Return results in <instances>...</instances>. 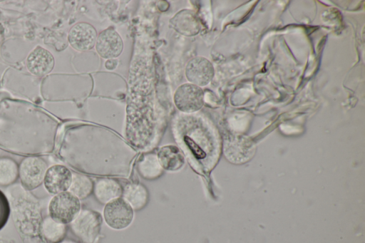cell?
Instances as JSON below:
<instances>
[{
  "label": "cell",
  "instance_id": "obj_1",
  "mask_svg": "<svg viewBox=\"0 0 365 243\" xmlns=\"http://www.w3.org/2000/svg\"><path fill=\"white\" fill-rule=\"evenodd\" d=\"M80 200L69 191L56 194L48 204L49 217L64 224L71 223L81 212Z\"/></svg>",
  "mask_w": 365,
  "mask_h": 243
},
{
  "label": "cell",
  "instance_id": "obj_2",
  "mask_svg": "<svg viewBox=\"0 0 365 243\" xmlns=\"http://www.w3.org/2000/svg\"><path fill=\"white\" fill-rule=\"evenodd\" d=\"M134 216L133 209L122 197L107 202L103 209V217L106 224L115 229H123L128 227Z\"/></svg>",
  "mask_w": 365,
  "mask_h": 243
},
{
  "label": "cell",
  "instance_id": "obj_3",
  "mask_svg": "<svg viewBox=\"0 0 365 243\" xmlns=\"http://www.w3.org/2000/svg\"><path fill=\"white\" fill-rule=\"evenodd\" d=\"M46 170L47 165L42 158L25 157L19 166V177L23 187L28 190L38 187L43 182Z\"/></svg>",
  "mask_w": 365,
  "mask_h": 243
},
{
  "label": "cell",
  "instance_id": "obj_4",
  "mask_svg": "<svg viewBox=\"0 0 365 243\" xmlns=\"http://www.w3.org/2000/svg\"><path fill=\"white\" fill-rule=\"evenodd\" d=\"M101 227V216L96 212L83 210L71 222L73 232L85 243H93Z\"/></svg>",
  "mask_w": 365,
  "mask_h": 243
},
{
  "label": "cell",
  "instance_id": "obj_5",
  "mask_svg": "<svg viewBox=\"0 0 365 243\" xmlns=\"http://www.w3.org/2000/svg\"><path fill=\"white\" fill-rule=\"evenodd\" d=\"M174 103L176 108L184 113H193L199 110L204 104L202 89L192 83H184L178 87L174 93Z\"/></svg>",
  "mask_w": 365,
  "mask_h": 243
},
{
  "label": "cell",
  "instance_id": "obj_6",
  "mask_svg": "<svg viewBox=\"0 0 365 243\" xmlns=\"http://www.w3.org/2000/svg\"><path fill=\"white\" fill-rule=\"evenodd\" d=\"M188 81L199 87L207 86L213 78L215 69L212 63L202 56L191 58L185 66Z\"/></svg>",
  "mask_w": 365,
  "mask_h": 243
},
{
  "label": "cell",
  "instance_id": "obj_7",
  "mask_svg": "<svg viewBox=\"0 0 365 243\" xmlns=\"http://www.w3.org/2000/svg\"><path fill=\"white\" fill-rule=\"evenodd\" d=\"M96 29L86 22H79L70 29L68 40L70 45L76 51H87L92 49L96 42Z\"/></svg>",
  "mask_w": 365,
  "mask_h": 243
},
{
  "label": "cell",
  "instance_id": "obj_8",
  "mask_svg": "<svg viewBox=\"0 0 365 243\" xmlns=\"http://www.w3.org/2000/svg\"><path fill=\"white\" fill-rule=\"evenodd\" d=\"M123 42L119 33L111 27L100 33L96 42L97 53L103 58H115L120 56Z\"/></svg>",
  "mask_w": 365,
  "mask_h": 243
},
{
  "label": "cell",
  "instance_id": "obj_9",
  "mask_svg": "<svg viewBox=\"0 0 365 243\" xmlns=\"http://www.w3.org/2000/svg\"><path fill=\"white\" fill-rule=\"evenodd\" d=\"M73 174L68 168L55 165L47 169L43 179L46 190L51 194L67 191L72 181Z\"/></svg>",
  "mask_w": 365,
  "mask_h": 243
},
{
  "label": "cell",
  "instance_id": "obj_10",
  "mask_svg": "<svg viewBox=\"0 0 365 243\" xmlns=\"http://www.w3.org/2000/svg\"><path fill=\"white\" fill-rule=\"evenodd\" d=\"M54 58L46 48L37 46L26 58V65L29 71L37 76L49 73L54 67Z\"/></svg>",
  "mask_w": 365,
  "mask_h": 243
},
{
  "label": "cell",
  "instance_id": "obj_11",
  "mask_svg": "<svg viewBox=\"0 0 365 243\" xmlns=\"http://www.w3.org/2000/svg\"><path fill=\"white\" fill-rule=\"evenodd\" d=\"M161 167L168 171L180 170L185 164V157L180 149L175 145L162 147L157 155Z\"/></svg>",
  "mask_w": 365,
  "mask_h": 243
},
{
  "label": "cell",
  "instance_id": "obj_12",
  "mask_svg": "<svg viewBox=\"0 0 365 243\" xmlns=\"http://www.w3.org/2000/svg\"><path fill=\"white\" fill-rule=\"evenodd\" d=\"M94 193L99 202L107 203L120 197L123 193V189L116 180L111 178H101L94 186Z\"/></svg>",
  "mask_w": 365,
  "mask_h": 243
},
{
  "label": "cell",
  "instance_id": "obj_13",
  "mask_svg": "<svg viewBox=\"0 0 365 243\" xmlns=\"http://www.w3.org/2000/svg\"><path fill=\"white\" fill-rule=\"evenodd\" d=\"M123 199L132 207L138 210L143 208L148 201V192L141 184L127 185L123 190Z\"/></svg>",
  "mask_w": 365,
  "mask_h": 243
},
{
  "label": "cell",
  "instance_id": "obj_14",
  "mask_svg": "<svg viewBox=\"0 0 365 243\" xmlns=\"http://www.w3.org/2000/svg\"><path fill=\"white\" fill-rule=\"evenodd\" d=\"M41 232L46 240L52 243H57L63 239L66 227L64 224L48 217L41 223Z\"/></svg>",
  "mask_w": 365,
  "mask_h": 243
},
{
  "label": "cell",
  "instance_id": "obj_15",
  "mask_svg": "<svg viewBox=\"0 0 365 243\" xmlns=\"http://www.w3.org/2000/svg\"><path fill=\"white\" fill-rule=\"evenodd\" d=\"M68 190L79 200L84 199L92 192L93 184L88 177L81 174H73Z\"/></svg>",
  "mask_w": 365,
  "mask_h": 243
},
{
  "label": "cell",
  "instance_id": "obj_16",
  "mask_svg": "<svg viewBox=\"0 0 365 243\" xmlns=\"http://www.w3.org/2000/svg\"><path fill=\"white\" fill-rule=\"evenodd\" d=\"M19 176V167L10 157H0V185L12 184Z\"/></svg>",
  "mask_w": 365,
  "mask_h": 243
},
{
  "label": "cell",
  "instance_id": "obj_17",
  "mask_svg": "<svg viewBox=\"0 0 365 243\" xmlns=\"http://www.w3.org/2000/svg\"><path fill=\"white\" fill-rule=\"evenodd\" d=\"M150 161V160H149ZM162 170L158 158L152 162H141L138 167L140 175L146 180H153L162 175Z\"/></svg>",
  "mask_w": 365,
  "mask_h": 243
},
{
  "label": "cell",
  "instance_id": "obj_18",
  "mask_svg": "<svg viewBox=\"0 0 365 243\" xmlns=\"http://www.w3.org/2000/svg\"><path fill=\"white\" fill-rule=\"evenodd\" d=\"M10 213L8 201L0 191V229L6 224Z\"/></svg>",
  "mask_w": 365,
  "mask_h": 243
},
{
  "label": "cell",
  "instance_id": "obj_19",
  "mask_svg": "<svg viewBox=\"0 0 365 243\" xmlns=\"http://www.w3.org/2000/svg\"><path fill=\"white\" fill-rule=\"evenodd\" d=\"M118 65V61L115 58L108 59L105 63V67L108 70H113Z\"/></svg>",
  "mask_w": 365,
  "mask_h": 243
},
{
  "label": "cell",
  "instance_id": "obj_20",
  "mask_svg": "<svg viewBox=\"0 0 365 243\" xmlns=\"http://www.w3.org/2000/svg\"><path fill=\"white\" fill-rule=\"evenodd\" d=\"M57 243H78V242L71 239H63Z\"/></svg>",
  "mask_w": 365,
  "mask_h": 243
},
{
  "label": "cell",
  "instance_id": "obj_21",
  "mask_svg": "<svg viewBox=\"0 0 365 243\" xmlns=\"http://www.w3.org/2000/svg\"><path fill=\"white\" fill-rule=\"evenodd\" d=\"M3 38H4L3 30L0 26V46L2 43Z\"/></svg>",
  "mask_w": 365,
  "mask_h": 243
}]
</instances>
